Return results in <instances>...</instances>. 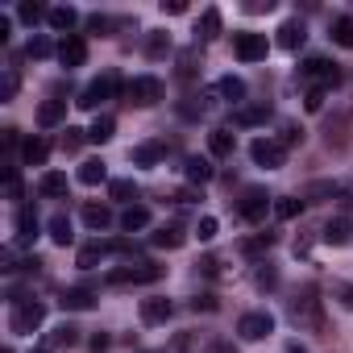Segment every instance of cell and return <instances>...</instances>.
<instances>
[{
	"label": "cell",
	"mask_w": 353,
	"mask_h": 353,
	"mask_svg": "<svg viewBox=\"0 0 353 353\" xmlns=\"http://www.w3.org/2000/svg\"><path fill=\"white\" fill-rule=\"evenodd\" d=\"M287 320H291L299 332H316V336H324L328 316H324V299L316 295V287H303V291H295V295L287 299Z\"/></svg>",
	"instance_id": "obj_1"
},
{
	"label": "cell",
	"mask_w": 353,
	"mask_h": 353,
	"mask_svg": "<svg viewBox=\"0 0 353 353\" xmlns=\"http://www.w3.org/2000/svg\"><path fill=\"white\" fill-rule=\"evenodd\" d=\"M166 274V266L150 262V258H137V262H125L117 270L104 274V287H141V283H158Z\"/></svg>",
	"instance_id": "obj_2"
},
{
	"label": "cell",
	"mask_w": 353,
	"mask_h": 353,
	"mask_svg": "<svg viewBox=\"0 0 353 353\" xmlns=\"http://www.w3.org/2000/svg\"><path fill=\"white\" fill-rule=\"evenodd\" d=\"M42 324H46V303H42V299H17V303H13L9 328H13L17 336H34Z\"/></svg>",
	"instance_id": "obj_3"
},
{
	"label": "cell",
	"mask_w": 353,
	"mask_h": 353,
	"mask_svg": "<svg viewBox=\"0 0 353 353\" xmlns=\"http://www.w3.org/2000/svg\"><path fill=\"white\" fill-rule=\"evenodd\" d=\"M117 92H125V83H121V75H117V71H108V75H100L96 83H88V88L79 92V100H75V104L92 112V108H100L104 100H112Z\"/></svg>",
	"instance_id": "obj_4"
},
{
	"label": "cell",
	"mask_w": 353,
	"mask_h": 353,
	"mask_svg": "<svg viewBox=\"0 0 353 353\" xmlns=\"http://www.w3.org/2000/svg\"><path fill=\"white\" fill-rule=\"evenodd\" d=\"M299 75H303L312 88H320V92H328V88H336V83L345 79V71H341L336 63H328V59H303Z\"/></svg>",
	"instance_id": "obj_5"
},
{
	"label": "cell",
	"mask_w": 353,
	"mask_h": 353,
	"mask_svg": "<svg viewBox=\"0 0 353 353\" xmlns=\"http://www.w3.org/2000/svg\"><path fill=\"white\" fill-rule=\"evenodd\" d=\"M125 100L137 104V108H154V104L162 100V79H158V75H137V79H129V83H125Z\"/></svg>",
	"instance_id": "obj_6"
},
{
	"label": "cell",
	"mask_w": 353,
	"mask_h": 353,
	"mask_svg": "<svg viewBox=\"0 0 353 353\" xmlns=\"http://www.w3.org/2000/svg\"><path fill=\"white\" fill-rule=\"evenodd\" d=\"M250 158H254L258 166H266V170H279V166L287 162V145L274 141V137H258V141L250 145Z\"/></svg>",
	"instance_id": "obj_7"
},
{
	"label": "cell",
	"mask_w": 353,
	"mask_h": 353,
	"mask_svg": "<svg viewBox=\"0 0 353 353\" xmlns=\"http://www.w3.org/2000/svg\"><path fill=\"white\" fill-rule=\"evenodd\" d=\"M266 208H274V200H270L262 188H250V192L237 200V216H241V221H250V225L266 221Z\"/></svg>",
	"instance_id": "obj_8"
},
{
	"label": "cell",
	"mask_w": 353,
	"mask_h": 353,
	"mask_svg": "<svg viewBox=\"0 0 353 353\" xmlns=\"http://www.w3.org/2000/svg\"><path fill=\"white\" fill-rule=\"evenodd\" d=\"M274 332V316L270 312H245L241 320H237V336L241 341H262V336H270Z\"/></svg>",
	"instance_id": "obj_9"
},
{
	"label": "cell",
	"mask_w": 353,
	"mask_h": 353,
	"mask_svg": "<svg viewBox=\"0 0 353 353\" xmlns=\"http://www.w3.org/2000/svg\"><path fill=\"white\" fill-rule=\"evenodd\" d=\"M266 50H270L266 34H237V42H233V54H237L241 63H262Z\"/></svg>",
	"instance_id": "obj_10"
},
{
	"label": "cell",
	"mask_w": 353,
	"mask_h": 353,
	"mask_svg": "<svg viewBox=\"0 0 353 353\" xmlns=\"http://www.w3.org/2000/svg\"><path fill=\"white\" fill-rule=\"evenodd\" d=\"M59 63H63L67 71L88 63V42H83V34H67V38L59 42Z\"/></svg>",
	"instance_id": "obj_11"
},
{
	"label": "cell",
	"mask_w": 353,
	"mask_h": 353,
	"mask_svg": "<svg viewBox=\"0 0 353 353\" xmlns=\"http://www.w3.org/2000/svg\"><path fill=\"white\" fill-rule=\"evenodd\" d=\"M270 121V104L258 100V104H237L233 108V125L237 129H254V125H266Z\"/></svg>",
	"instance_id": "obj_12"
},
{
	"label": "cell",
	"mask_w": 353,
	"mask_h": 353,
	"mask_svg": "<svg viewBox=\"0 0 353 353\" xmlns=\"http://www.w3.org/2000/svg\"><path fill=\"white\" fill-rule=\"evenodd\" d=\"M303 42H307V26H303L299 17H291V21H283V26H279V46H283V50H291V54H295Z\"/></svg>",
	"instance_id": "obj_13"
},
{
	"label": "cell",
	"mask_w": 353,
	"mask_h": 353,
	"mask_svg": "<svg viewBox=\"0 0 353 353\" xmlns=\"http://www.w3.org/2000/svg\"><path fill=\"white\" fill-rule=\"evenodd\" d=\"M38 192H42L46 200H67L71 183H67V174H63V170H46L42 179H38Z\"/></svg>",
	"instance_id": "obj_14"
},
{
	"label": "cell",
	"mask_w": 353,
	"mask_h": 353,
	"mask_svg": "<svg viewBox=\"0 0 353 353\" xmlns=\"http://www.w3.org/2000/svg\"><path fill=\"white\" fill-rule=\"evenodd\" d=\"M341 196V183H332V179H312L307 188H303V204H324V200H336Z\"/></svg>",
	"instance_id": "obj_15"
},
{
	"label": "cell",
	"mask_w": 353,
	"mask_h": 353,
	"mask_svg": "<svg viewBox=\"0 0 353 353\" xmlns=\"http://www.w3.org/2000/svg\"><path fill=\"white\" fill-rule=\"evenodd\" d=\"M13 225H17V241H26V245L42 233V221H38V212H34L30 204H21V208H17V221H13Z\"/></svg>",
	"instance_id": "obj_16"
},
{
	"label": "cell",
	"mask_w": 353,
	"mask_h": 353,
	"mask_svg": "<svg viewBox=\"0 0 353 353\" xmlns=\"http://www.w3.org/2000/svg\"><path fill=\"white\" fill-rule=\"evenodd\" d=\"M59 303H63L67 312H88V307H96V291H92V287H67Z\"/></svg>",
	"instance_id": "obj_17"
},
{
	"label": "cell",
	"mask_w": 353,
	"mask_h": 353,
	"mask_svg": "<svg viewBox=\"0 0 353 353\" xmlns=\"http://www.w3.org/2000/svg\"><path fill=\"white\" fill-rule=\"evenodd\" d=\"M170 299H162V295H150V299H141V320L145 324H166L170 320Z\"/></svg>",
	"instance_id": "obj_18"
},
{
	"label": "cell",
	"mask_w": 353,
	"mask_h": 353,
	"mask_svg": "<svg viewBox=\"0 0 353 353\" xmlns=\"http://www.w3.org/2000/svg\"><path fill=\"white\" fill-rule=\"evenodd\" d=\"M270 245H274V233H254V237H245L237 250H241V258H250V262H262Z\"/></svg>",
	"instance_id": "obj_19"
},
{
	"label": "cell",
	"mask_w": 353,
	"mask_h": 353,
	"mask_svg": "<svg viewBox=\"0 0 353 353\" xmlns=\"http://www.w3.org/2000/svg\"><path fill=\"white\" fill-rule=\"evenodd\" d=\"M21 158H26V166H42L50 158V141L46 137H26L21 141Z\"/></svg>",
	"instance_id": "obj_20"
},
{
	"label": "cell",
	"mask_w": 353,
	"mask_h": 353,
	"mask_svg": "<svg viewBox=\"0 0 353 353\" xmlns=\"http://www.w3.org/2000/svg\"><path fill=\"white\" fill-rule=\"evenodd\" d=\"M183 241H188V233H183L179 225H162V229L150 237V245H158V250H179Z\"/></svg>",
	"instance_id": "obj_21"
},
{
	"label": "cell",
	"mask_w": 353,
	"mask_h": 353,
	"mask_svg": "<svg viewBox=\"0 0 353 353\" xmlns=\"http://www.w3.org/2000/svg\"><path fill=\"white\" fill-rule=\"evenodd\" d=\"M63 117H67V100H42V108H38V125L42 129L63 125Z\"/></svg>",
	"instance_id": "obj_22"
},
{
	"label": "cell",
	"mask_w": 353,
	"mask_h": 353,
	"mask_svg": "<svg viewBox=\"0 0 353 353\" xmlns=\"http://www.w3.org/2000/svg\"><path fill=\"white\" fill-rule=\"evenodd\" d=\"M208 150H212V158H233L237 137H233L229 129H212V133H208Z\"/></svg>",
	"instance_id": "obj_23"
},
{
	"label": "cell",
	"mask_w": 353,
	"mask_h": 353,
	"mask_svg": "<svg viewBox=\"0 0 353 353\" xmlns=\"http://www.w3.org/2000/svg\"><path fill=\"white\" fill-rule=\"evenodd\" d=\"M83 225H88L92 233L108 229V225H112V208H108V204H83Z\"/></svg>",
	"instance_id": "obj_24"
},
{
	"label": "cell",
	"mask_w": 353,
	"mask_h": 353,
	"mask_svg": "<svg viewBox=\"0 0 353 353\" xmlns=\"http://www.w3.org/2000/svg\"><path fill=\"white\" fill-rule=\"evenodd\" d=\"M104 254H112V250H108V241H92V245H83V250H79L75 266H79V270H96V266L104 262Z\"/></svg>",
	"instance_id": "obj_25"
},
{
	"label": "cell",
	"mask_w": 353,
	"mask_h": 353,
	"mask_svg": "<svg viewBox=\"0 0 353 353\" xmlns=\"http://www.w3.org/2000/svg\"><path fill=\"white\" fill-rule=\"evenodd\" d=\"M46 21H50V30H59V34L67 38V34L75 30V21H79V13H75L71 5H59V9H50V17H46Z\"/></svg>",
	"instance_id": "obj_26"
},
{
	"label": "cell",
	"mask_w": 353,
	"mask_h": 353,
	"mask_svg": "<svg viewBox=\"0 0 353 353\" xmlns=\"http://www.w3.org/2000/svg\"><path fill=\"white\" fill-rule=\"evenodd\" d=\"M162 154H166V145H162V141H141V145L133 150V166H158V162H162Z\"/></svg>",
	"instance_id": "obj_27"
},
{
	"label": "cell",
	"mask_w": 353,
	"mask_h": 353,
	"mask_svg": "<svg viewBox=\"0 0 353 353\" xmlns=\"http://www.w3.org/2000/svg\"><path fill=\"white\" fill-rule=\"evenodd\" d=\"M150 225V208L145 204H129L125 212H121V229L125 233H137V229H145Z\"/></svg>",
	"instance_id": "obj_28"
},
{
	"label": "cell",
	"mask_w": 353,
	"mask_h": 353,
	"mask_svg": "<svg viewBox=\"0 0 353 353\" xmlns=\"http://www.w3.org/2000/svg\"><path fill=\"white\" fill-rule=\"evenodd\" d=\"M46 233H50V241H54V245H71V241H75V233H71V216H67V212L50 216Z\"/></svg>",
	"instance_id": "obj_29"
},
{
	"label": "cell",
	"mask_w": 353,
	"mask_h": 353,
	"mask_svg": "<svg viewBox=\"0 0 353 353\" xmlns=\"http://www.w3.org/2000/svg\"><path fill=\"white\" fill-rule=\"evenodd\" d=\"M108 179V166L100 162V158H88L83 166H79V183L83 188H96V183H104Z\"/></svg>",
	"instance_id": "obj_30"
},
{
	"label": "cell",
	"mask_w": 353,
	"mask_h": 353,
	"mask_svg": "<svg viewBox=\"0 0 353 353\" xmlns=\"http://www.w3.org/2000/svg\"><path fill=\"white\" fill-rule=\"evenodd\" d=\"M196 38H200V42H212V38H221V9H204Z\"/></svg>",
	"instance_id": "obj_31"
},
{
	"label": "cell",
	"mask_w": 353,
	"mask_h": 353,
	"mask_svg": "<svg viewBox=\"0 0 353 353\" xmlns=\"http://www.w3.org/2000/svg\"><path fill=\"white\" fill-rule=\"evenodd\" d=\"M145 54L150 59H166L170 54V34L166 30H150L145 34Z\"/></svg>",
	"instance_id": "obj_32"
},
{
	"label": "cell",
	"mask_w": 353,
	"mask_h": 353,
	"mask_svg": "<svg viewBox=\"0 0 353 353\" xmlns=\"http://www.w3.org/2000/svg\"><path fill=\"white\" fill-rule=\"evenodd\" d=\"M320 237H324L328 245H345V241H349V221H345V216H332V221L320 229Z\"/></svg>",
	"instance_id": "obj_33"
},
{
	"label": "cell",
	"mask_w": 353,
	"mask_h": 353,
	"mask_svg": "<svg viewBox=\"0 0 353 353\" xmlns=\"http://www.w3.org/2000/svg\"><path fill=\"white\" fill-rule=\"evenodd\" d=\"M216 92L225 96V100H233V108L245 100V79H237V75H225L221 83H216Z\"/></svg>",
	"instance_id": "obj_34"
},
{
	"label": "cell",
	"mask_w": 353,
	"mask_h": 353,
	"mask_svg": "<svg viewBox=\"0 0 353 353\" xmlns=\"http://www.w3.org/2000/svg\"><path fill=\"white\" fill-rule=\"evenodd\" d=\"M112 133H117V121H112V117H96L92 129H88V141L104 145V141H112Z\"/></svg>",
	"instance_id": "obj_35"
},
{
	"label": "cell",
	"mask_w": 353,
	"mask_h": 353,
	"mask_svg": "<svg viewBox=\"0 0 353 353\" xmlns=\"http://www.w3.org/2000/svg\"><path fill=\"white\" fill-rule=\"evenodd\" d=\"M26 54H30V59H50V54H59V46H54L46 34H34V38L26 42Z\"/></svg>",
	"instance_id": "obj_36"
},
{
	"label": "cell",
	"mask_w": 353,
	"mask_h": 353,
	"mask_svg": "<svg viewBox=\"0 0 353 353\" xmlns=\"http://www.w3.org/2000/svg\"><path fill=\"white\" fill-rule=\"evenodd\" d=\"M332 42L345 46V50H353V17H349V13L332 21Z\"/></svg>",
	"instance_id": "obj_37"
},
{
	"label": "cell",
	"mask_w": 353,
	"mask_h": 353,
	"mask_svg": "<svg viewBox=\"0 0 353 353\" xmlns=\"http://www.w3.org/2000/svg\"><path fill=\"white\" fill-rule=\"evenodd\" d=\"M188 179L204 188V183L212 179V162H208V158H188Z\"/></svg>",
	"instance_id": "obj_38"
},
{
	"label": "cell",
	"mask_w": 353,
	"mask_h": 353,
	"mask_svg": "<svg viewBox=\"0 0 353 353\" xmlns=\"http://www.w3.org/2000/svg\"><path fill=\"white\" fill-rule=\"evenodd\" d=\"M108 196L121 200V204H133V200H137V183H133V179H112V183H108Z\"/></svg>",
	"instance_id": "obj_39"
},
{
	"label": "cell",
	"mask_w": 353,
	"mask_h": 353,
	"mask_svg": "<svg viewBox=\"0 0 353 353\" xmlns=\"http://www.w3.org/2000/svg\"><path fill=\"white\" fill-rule=\"evenodd\" d=\"M299 212H303V200H295V196H279L274 200V216L279 221H295Z\"/></svg>",
	"instance_id": "obj_40"
},
{
	"label": "cell",
	"mask_w": 353,
	"mask_h": 353,
	"mask_svg": "<svg viewBox=\"0 0 353 353\" xmlns=\"http://www.w3.org/2000/svg\"><path fill=\"white\" fill-rule=\"evenodd\" d=\"M17 17H21L26 26H38L42 17H50V9H46V5H38V0H26V5L17 9Z\"/></svg>",
	"instance_id": "obj_41"
},
{
	"label": "cell",
	"mask_w": 353,
	"mask_h": 353,
	"mask_svg": "<svg viewBox=\"0 0 353 353\" xmlns=\"http://www.w3.org/2000/svg\"><path fill=\"white\" fill-rule=\"evenodd\" d=\"M200 67H204V63H200V54H196V50H183V54H179V75H183V79H196V75H200Z\"/></svg>",
	"instance_id": "obj_42"
},
{
	"label": "cell",
	"mask_w": 353,
	"mask_h": 353,
	"mask_svg": "<svg viewBox=\"0 0 353 353\" xmlns=\"http://www.w3.org/2000/svg\"><path fill=\"white\" fill-rule=\"evenodd\" d=\"M50 341H54V345H67V349H71V345H79V328H75V324H59V328L50 332Z\"/></svg>",
	"instance_id": "obj_43"
},
{
	"label": "cell",
	"mask_w": 353,
	"mask_h": 353,
	"mask_svg": "<svg viewBox=\"0 0 353 353\" xmlns=\"http://www.w3.org/2000/svg\"><path fill=\"white\" fill-rule=\"evenodd\" d=\"M254 283L266 291V287H279V270L270 266V262H258V274H254Z\"/></svg>",
	"instance_id": "obj_44"
},
{
	"label": "cell",
	"mask_w": 353,
	"mask_h": 353,
	"mask_svg": "<svg viewBox=\"0 0 353 353\" xmlns=\"http://www.w3.org/2000/svg\"><path fill=\"white\" fill-rule=\"evenodd\" d=\"M0 270H5V274H17V270H21V258H17V250H13V245L0 250Z\"/></svg>",
	"instance_id": "obj_45"
},
{
	"label": "cell",
	"mask_w": 353,
	"mask_h": 353,
	"mask_svg": "<svg viewBox=\"0 0 353 353\" xmlns=\"http://www.w3.org/2000/svg\"><path fill=\"white\" fill-rule=\"evenodd\" d=\"M5 192H9V200H21V174H17V166H5Z\"/></svg>",
	"instance_id": "obj_46"
},
{
	"label": "cell",
	"mask_w": 353,
	"mask_h": 353,
	"mask_svg": "<svg viewBox=\"0 0 353 353\" xmlns=\"http://www.w3.org/2000/svg\"><path fill=\"white\" fill-rule=\"evenodd\" d=\"M83 141H88V129H67V133H63V150H67V154H75Z\"/></svg>",
	"instance_id": "obj_47"
},
{
	"label": "cell",
	"mask_w": 353,
	"mask_h": 353,
	"mask_svg": "<svg viewBox=\"0 0 353 353\" xmlns=\"http://www.w3.org/2000/svg\"><path fill=\"white\" fill-rule=\"evenodd\" d=\"M216 229H221V225H216V216H200L196 237H200V241H212V237H216Z\"/></svg>",
	"instance_id": "obj_48"
},
{
	"label": "cell",
	"mask_w": 353,
	"mask_h": 353,
	"mask_svg": "<svg viewBox=\"0 0 353 353\" xmlns=\"http://www.w3.org/2000/svg\"><path fill=\"white\" fill-rule=\"evenodd\" d=\"M17 83H21V79H17V71L9 67V71H5V83H0V100H13V96H17Z\"/></svg>",
	"instance_id": "obj_49"
},
{
	"label": "cell",
	"mask_w": 353,
	"mask_h": 353,
	"mask_svg": "<svg viewBox=\"0 0 353 353\" xmlns=\"http://www.w3.org/2000/svg\"><path fill=\"white\" fill-rule=\"evenodd\" d=\"M279 141H283V145H287V150H291V145H299V141H303V129H299V125H291V121H287V125H283V137H279Z\"/></svg>",
	"instance_id": "obj_50"
},
{
	"label": "cell",
	"mask_w": 353,
	"mask_h": 353,
	"mask_svg": "<svg viewBox=\"0 0 353 353\" xmlns=\"http://www.w3.org/2000/svg\"><path fill=\"white\" fill-rule=\"evenodd\" d=\"M88 30H92V34H108V30H112V17H104V13H92V17H88Z\"/></svg>",
	"instance_id": "obj_51"
},
{
	"label": "cell",
	"mask_w": 353,
	"mask_h": 353,
	"mask_svg": "<svg viewBox=\"0 0 353 353\" xmlns=\"http://www.w3.org/2000/svg\"><path fill=\"white\" fill-rule=\"evenodd\" d=\"M303 104H307V112H320V108H324V92H320V88H307Z\"/></svg>",
	"instance_id": "obj_52"
},
{
	"label": "cell",
	"mask_w": 353,
	"mask_h": 353,
	"mask_svg": "<svg viewBox=\"0 0 353 353\" xmlns=\"http://www.w3.org/2000/svg\"><path fill=\"white\" fill-rule=\"evenodd\" d=\"M108 345H112V336H108V332H96V336L88 341V349H92V353H104Z\"/></svg>",
	"instance_id": "obj_53"
},
{
	"label": "cell",
	"mask_w": 353,
	"mask_h": 353,
	"mask_svg": "<svg viewBox=\"0 0 353 353\" xmlns=\"http://www.w3.org/2000/svg\"><path fill=\"white\" fill-rule=\"evenodd\" d=\"M162 13H170V17L188 13V0H162Z\"/></svg>",
	"instance_id": "obj_54"
},
{
	"label": "cell",
	"mask_w": 353,
	"mask_h": 353,
	"mask_svg": "<svg viewBox=\"0 0 353 353\" xmlns=\"http://www.w3.org/2000/svg\"><path fill=\"white\" fill-rule=\"evenodd\" d=\"M192 307H196V312H216V299H212V295H196Z\"/></svg>",
	"instance_id": "obj_55"
},
{
	"label": "cell",
	"mask_w": 353,
	"mask_h": 353,
	"mask_svg": "<svg viewBox=\"0 0 353 353\" xmlns=\"http://www.w3.org/2000/svg\"><path fill=\"white\" fill-rule=\"evenodd\" d=\"M332 291L341 295V303H345V307H353V287H349V283H332Z\"/></svg>",
	"instance_id": "obj_56"
},
{
	"label": "cell",
	"mask_w": 353,
	"mask_h": 353,
	"mask_svg": "<svg viewBox=\"0 0 353 353\" xmlns=\"http://www.w3.org/2000/svg\"><path fill=\"white\" fill-rule=\"evenodd\" d=\"M274 9V0H250L245 5V13H270Z\"/></svg>",
	"instance_id": "obj_57"
},
{
	"label": "cell",
	"mask_w": 353,
	"mask_h": 353,
	"mask_svg": "<svg viewBox=\"0 0 353 353\" xmlns=\"http://www.w3.org/2000/svg\"><path fill=\"white\" fill-rule=\"evenodd\" d=\"M17 141H21V129H5V145H9V150H13V145H17Z\"/></svg>",
	"instance_id": "obj_58"
},
{
	"label": "cell",
	"mask_w": 353,
	"mask_h": 353,
	"mask_svg": "<svg viewBox=\"0 0 353 353\" xmlns=\"http://www.w3.org/2000/svg\"><path fill=\"white\" fill-rule=\"evenodd\" d=\"M287 353H307V349H303L299 341H291V345H287Z\"/></svg>",
	"instance_id": "obj_59"
},
{
	"label": "cell",
	"mask_w": 353,
	"mask_h": 353,
	"mask_svg": "<svg viewBox=\"0 0 353 353\" xmlns=\"http://www.w3.org/2000/svg\"><path fill=\"white\" fill-rule=\"evenodd\" d=\"M34 353H54V349H34Z\"/></svg>",
	"instance_id": "obj_60"
},
{
	"label": "cell",
	"mask_w": 353,
	"mask_h": 353,
	"mask_svg": "<svg viewBox=\"0 0 353 353\" xmlns=\"http://www.w3.org/2000/svg\"><path fill=\"white\" fill-rule=\"evenodd\" d=\"M5 353H13V349H5Z\"/></svg>",
	"instance_id": "obj_61"
}]
</instances>
